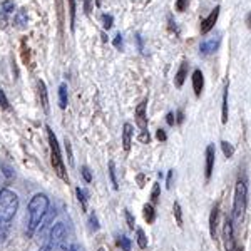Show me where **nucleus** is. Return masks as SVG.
<instances>
[{"instance_id": "obj_12", "label": "nucleus", "mask_w": 251, "mask_h": 251, "mask_svg": "<svg viewBox=\"0 0 251 251\" xmlns=\"http://www.w3.org/2000/svg\"><path fill=\"white\" fill-rule=\"evenodd\" d=\"M218 218H220V204L214 206L211 209V214H209V233H211L213 240L216 238V231H218Z\"/></svg>"}, {"instance_id": "obj_1", "label": "nucleus", "mask_w": 251, "mask_h": 251, "mask_svg": "<svg viewBox=\"0 0 251 251\" xmlns=\"http://www.w3.org/2000/svg\"><path fill=\"white\" fill-rule=\"evenodd\" d=\"M19 211V196L10 189H0V241L7 236L10 221Z\"/></svg>"}, {"instance_id": "obj_36", "label": "nucleus", "mask_w": 251, "mask_h": 251, "mask_svg": "<svg viewBox=\"0 0 251 251\" xmlns=\"http://www.w3.org/2000/svg\"><path fill=\"white\" fill-rule=\"evenodd\" d=\"M186 7H188V0H177L176 2V9L179 12H184Z\"/></svg>"}, {"instance_id": "obj_28", "label": "nucleus", "mask_w": 251, "mask_h": 251, "mask_svg": "<svg viewBox=\"0 0 251 251\" xmlns=\"http://www.w3.org/2000/svg\"><path fill=\"white\" fill-rule=\"evenodd\" d=\"M159 193H161V186L154 183V186H152V191H151V204L157 203V200H159Z\"/></svg>"}, {"instance_id": "obj_5", "label": "nucleus", "mask_w": 251, "mask_h": 251, "mask_svg": "<svg viewBox=\"0 0 251 251\" xmlns=\"http://www.w3.org/2000/svg\"><path fill=\"white\" fill-rule=\"evenodd\" d=\"M71 246H67V229L64 223H57L50 228L49 240L40 251H69Z\"/></svg>"}, {"instance_id": "obj_29", "label": "nucleus", "mask_w": 251, "mask_h": 251, "mask_svg": "<svg viewBox=\"0 0 251 251\" xmlns=\"http://www.w3.org/2000/svg\"><path fill=\"white\" fill-rule=\"evenodd\" d=\"M89 225H91L92 231H97V229H99V220H97V214L96 213H92L91 216H89Z\"/></svg>"}, {"instance_id": "obj_31", "label": "nucleus", "mask_w": 251, "mask_h": 251, "mask_svg": "<svg viewBox=\"0 0 251 251\" xmlns=\"http://www.w3.org/2000/svg\"><path fill=\"white\" fill-rule=\"evenodd\" d=\"M80 173H82L84 181H86V183H91V181H92V173H91V169H89L87 166H82V169H80Z\"/></svg>"}, {"instance_id": "obj_40", "label": "nucleus", "mask_w": 251, "mask_h": 251, "mask_svg": "<svg viewBox=\"0 0 251 251\" xmlns=\"http://www.w3.org/2000/svg\"><path fill=\"white\" fill-rule=\"evenodd\" d=\"M166 123L169 126H174V114L173 112H168V116H166Z\"/></svg>"}, {"instance_id": "obj_6", "label": "nucleus", "mask_w": 251, "mask_h": 251, "mask_svg": "<svg viewBox=\"0 0 251 251\" xmlns=\"http://www.w3.org/2000/svg\"><path fill=\"white\" fill-rule=\"evenodd\" d=\"M223 241H225L226 251H238L236 238H234V226L231 218H226L223 226Z\"/></svg>"}, {"instance_id": "obj_26", "label": "nucleus", "mask_w": 251, "mask_h": 251, "mask_svg": "<svg viewBox=\"0 0 251 251\" xmlns=\"http://www.w3.org/2000/svg\"><path fill=\"white\" fill-rule=\"evenodd\" d=\"M69 14H71V30H74V22H75V0H69Z\"/></svg>"}, {"instance_id": "obj_3", "label": "nucleus", "mask_w": 251, "mask_h": 251, "mask_svg": "<svg viewBox=\"0 0 251 251\" xmlns=\"http://www.w3.org/2000/svg\"><path fill=\"white\" fill-rule=\"evenodd\" d=\"M47 137H49V144H50V164L54 168L55 174L60 177L62 181H69V176H67V171H66V164H64V157H62V152H60V148H59V143H57V137H55L54 131L47 126Z\"/></svg>"}, {"instance_id": "obj_21", "label": "nucleus", "mask_w": 251, "mask_h": 251, "mask_svg": "<svg viewBox=\"0 0 251 251\" xmlns=\"http://www.w3.org/2000/svg\"><path fill=\"white\" fill-rule=\"evenodd\" d=\"M59 106H60V109L67 107V86L66 84H60V87H59Z\"/></svg>"}, {"instance_id": "obj_14", "label": "nucleus", "mask_w": 251, "mask_h": 251, "mask_svg": "<svg viewBox=\"0 0 251 251\" xmlns=\"http://www.w3.org/2000/svg\"><path fill=\"white\" fill-rule=\"evenodd\" d=\"M39 97H40V104H42V109L46 112H49V94H47V87L44 80H39Z\"/></svg>"}, {"instance_id": "obj_44", "label": "nucleus", "mask_w": 251, "mask_h": 251, "mask_svg": "<svg viewBox=\"0 0 251 251\" xmlns=\"http://www.w3.org/2000/svg\"><path fill=\"white\" fill-rule=\"evenodd\" d=\"M97 251H107V250H106V248H104V246H100V248H99V250H97Z\"/></svg>"}, {"instance_id": "obj_25", "label": "nucleus", "mask_w": 251, "mask_h": 251, "mask_svg": "<svg viewBox=\"0 0 251 251\" xmlns=\"http://www.w3.org/2000/svg\"><path fill=\"white\" fill-rule=\"evenodd\" d=\"M221 149H223V154L228 157V159H229V157H233V154H234V148L228 143V141H221Z\"/></svg>"}, {"instance_id": "obj_43", "label": "nucleus", "mask_w": 251, "mask_h": 251, "mask_svg": "<svg viewBox=\"0 0 251 251\" xmlns=\"http://www.w3.org/2000/svg\"><path fill=\"white\" fill-rule=\"evenodd\" d=\"M69 251H77V250H75V246H71V248H69Z\"/></svg>"}, {"instance_id": "obj_18", "label": "nucleus", "mask_w": 251, "mask_h": 251, "mask_svg": "<svg viewBox=\"0 0 251 251\" xmlns=\"http://www.w3.org/2000/svg\"><path fill=\"white\" fill-rule=\"evenodd\" d=\"M143 214H144V220L148 221V225H151V223H154L156 220V209H154V204H146L143 208Z\"/></svg>"}, {"instance_id": "obj_19", "label": "nucleus", "mask_w": 251, "mask_h": 251, "mask_svg": "<svg viewBox=\"0 0 251 251\" xmlns=\"http://www.w3.org/2000/svg\"><path fill=\"white\" fill-rule=\"evenodd\" d=\"M75 193H77V200L80 206H82V211H87V203H89V191L84 188H77L75 189Z\"/></svg>"}, {"instance_id": "obj_30", "label": "nucleus", "mask_w": 251, "mask_h": 251, "mask_svg": "<svg viewBox=\"0 0 251 251\" xmlns=\"http://www.w3.org/2000/svg\"><path fill=\"white\" fill-rule=\"evenodd\" d=\"M124 216H126V221H127L129 229H134L136 220H134V216H132V214H131V211H127V209H126V211H124Z\"/></svg>"}, {"instance_id": "obj_8", "label": "nucleus", "mask_w": 251, "mask_h": 251, "mask_svg": "<svg viewBox=\"0 0 251 251\" xmlns=\"http://www.w3.org/2000/svg\"><path fill=\"white\" fill-rule=\"evenodd\" d=\"M146 107H148V99H144L143 102L136 107V124L141 131H148V116H146Z\"/></svg>"}, {"instance_id": "obj_16", "label": "nucleus", "mask_w": 251, "mask_h": 251, "mask_svg": "<svg viewBox=\"0 0 251 251\" xmlns=\"http://www.w3.org/2000/svg\"><path fill=\"white\" fill-rule=\"evenodd\" d=\"M188 62H183L179 67V71H177L176 74V79H174V82H176V87H183L184 80H186V75H188Z\"/></svg>"}, {"instance_id": "obj_45", "label": "nucleus", "mask_w": 251, "mask_h": 251, "mask_svg": "<svg viewBox=\"0 0 251 251\" xmlns=\"http://www.w3.org/2000/svg\"><path fill=\"white\" fill-rule=\"evenodd\" d=\"M99 3H100V0H96V5L99 7Z\"/></svg>"}, {"instance_id": "obj_13", "label": "nucleus", "mask_w": 251, "mask_h": 251, "mask_svg": "<svg viewBox=\"0 0 251 251\" xmlns=\"http://www.w3.org/2000/svg\"><path fill=\"white\" fill-rule=\"evenodd\" d=\"M132 134H134V131H132V126L129 123H126L123 126V148H124V151H129V149H131Z\"/></svg>"}, {"instance_id": "obj_33", "label": "nucleus", "mask_w": 251, "mask_h": 251, "mask_svg": "<svg viewBox=\"0 0 251 251\" xmlns=\"http://www.w3.org/2000/svg\"><path fill=\"white\" fill-rule=\"evenodd\" d=\"M64 144H66V151H67V159L69 163H74V157H72V149H71V143H69V139L66 137V141H64Z\"/></svg>"}, {"instance_id": "obj_42", "label": "nucleus", "mask_w": 251, "mask_h": 251, "mask_svg": "<svg viewBox=\"0 0 251 251\" xmlns=\"http://www.w3.org/2000/svg\"><path fill=\"white\" fill-rule=\"evenodd\" d=\"M248 25H250V27H251V14H250V15H248Z\"/></svg>"}, {"instance_id": "obj_22", "label": "nucleus", "mask_w": 251, "mask_h": 251, "mask_svg": "<svg viewBox=\"0 0 251 251\" xmlns=\"http://www.w3.org/2000/svg\"><path fill=\"white\" fill-rule=\"evenodd\" d=\"M15 10V3L10 2V0H7V2L2 3V15H3V25H5V15L12 14V12Z\"/></svg>"}, {"instance_id": "obj_11", "label": "nucleus", "mask_w": 251, "mask_h": 251, "mask_svg": "<svg viewBox=\"0 0 251 251\" xmlns=\"http://www.w3.org/2000/svg\"><path fill=\"white\" fill-rule=\"evenodd\" d=\"M203 87H204V75L200 69H196V71L193 72V89H194V94L198 97L203 92Z\"/></svg>"}, {"instance_id": "obj_38", "label": "nucleus", "mask_w": 251, "mask_h": 251, "mask_svg": "<svg viewBox=\"0 0 251 251\" xmlns=\"http://www.w3.org/2000/svg\"><path fill=\"white\" fill-rule=\"evenodd\" d=\"M156 137H157V139H159V141H166V139H168V136H166L164 129H157Z\"/></svg>"}, {"instance_id": "obj_20", "label": "nucleus", "mask_w": 251, "mask_h": 251, "mask_svg": "<svg viewBox=\"0 0 251 251\" xmlns=\"http://www.w3.org/2000/svg\"><path fill=\"white\" fill-rule=\"evenodd\" d=\"M136 241H137V246H139L141 250L148 248V236H146V233L141 228L136 229Z\"/></svg>"}, {"instance_id": "obj_32", "label": "nucleus", "mask_w": 251, "mask_h": 251, "mask_svg": "<svg viewBox=\"0 0 251 251\" xmlns=\"http://www.w3.org/2000/svg\"><path fill=\"white\" fill-rule=\"evenodd\" d=\"M102 22H104V29H111L112 27V15H107V14H104L102 15Z\"/></svg>"}, {"instance_id": "obj_34", "label": "nucleus", "mask_w": 251, "mask_h": 251, "mask_svg": "<svg viewBox=\"0 0 251 251\" xmlns=\"http://www.w3.org/2000/svg\"><path fill=\"white\" fill-rule=\"evenodd\" d=\"M0 106H2L3 109H9V100H7V96L2 89H0Z\"/></svg>"}, {"instance_id": "obj_7", "label": "nucleus", "mask_w": 251, "mask_h": 251, "mask_svg": "<svg viewBox=\"0 0 251 251\" xmlns=\"http://www.w3.org/2000/svg\"><path fill=\"white\" fill-rule=\"evenodd\" d=\"M220 44H221V35H220V34L213 35V37H208V39H204L203 42H201L200 52H201L203 55H209V54H213V52H216V50H218Z\"/></svg>"}, {"instance_id": "obj_37", "label": "nucleus", "mask_w": 251, "mask_h": 251, "mask_svg": "<svg viewBox=\"0 0 251 251\" xmlns=\"http://www.w3.org/2000/svg\"><path fill=\"white\" fill-rule=\"evenodd\" d=\"M173 179H174V171L171 169V171L168 173V179H166V186H168V189L173 188Z\"/></svg>"}, {"instance_id": "obj_10", "label": "nucleus", "mask_w": 251, "mask_h": 251, "mask_svg": "<svg viewBox=\"0 0 251 251\" xmlns=\"http://www.w3.org/2000/svg\"><path fill=\"white\" fill-rule=\"evenodd\" d=\"M220 10H221L220 7H214V10L211 12V14H209L208 17H206L203 22H201V32H203V34H208V32L214 27V24H216L218 17H220Z\"/></svg>"}, {"instance_id": "obj_9", "label": "nucleus", "mask_w": 251, "mask_h": 251, "mask_svg": "<svg viewBox=\"0 0 251 251\" xmlns=\"http://www.w3.org/2000/svg\"><path fill=\"white\" fill-rule=\"evenodd\" d=\"M214 157H216V151H214V146L209 144L206 148V164H204V176L206 181L211 179V174H213V168H214Z\"/></svg>"}, {"instance_id": "obj_15", "label": "nucleus", "mask_w": 251, "mask_h": 251, "mask_svg": "<svg viewBox=\"0 0 251 251\" xmlns=\"http://www.w3.org/2000/svg\"><path fill=\"white\" fill-rule=\"evenodd\" d=\"M14 22H15V27L20 30H24L27 27V10L25 9H20L17 10V14H15L14 17Z\"/></svg>"}, {"instance_id": "obj_27", "label": "nucleus", "mask_w": 251, "mask_h": 251, "mask_svg": "<svg viewBox=\"0 0 251 251\" xmlns=\"http://www.w3.org/2000/svg\"><path fill=\"white\" fill-rule=\"evenodd\" d=\"M117 245L121 246V250L123 251H131V240H129V238L121 236L119 241H117Z\"/></svg>"}, {"instance_id": "obj_39", "label": "nucleus", "mask_w": 251, "mask_h": 251, "mask_svg": "<svg viewBox=\"0 0 251 251\" xmlns=\"http://www.w3.org/2000/svg\"><path fill=\"white\" fill-rule=\"evenodd\" d=\"M114 46L119 49V47H123V35L121 34H117L116 35V39H114Z\"/></svg>"}, {"instance_id": "obj_17", "label": "nucleus", "mask_w": 251, "mask_h": 251, "mask_svg": "<svg viewBox=\"0 0 251 251\" xmlns=\"http://www.w3.org/2000/svg\"><path fill=\"white\" fill-rule=\"evenodd\" d=\"M221 121H223V124H226V123H228V82H226V86H225V92H223Z\"/></svg>"}, {"instance_id": "obj_35", "label": "nucleus", "mask_w": 251, "mask_h": 251, "mask_svg": "<svg viewBox=\"0 0 251 251\" xmlns=\"http://www.w3.org/2000/svg\"><path fill=\"white\" fill-rule=\"evenodd\" d=\"M139 141H141L143 144H149V141H151V136H149V132H148V131H141Z\"/></svg>"}, {"instance_id": "obj_41", "label": "nucleus", "mask_w": 251, "mask_h": 251, "mask_svg": "<svg viewBox=\"0 0 251 251\" xmlns=\"http://www.w3.org/2000/svg\"><path fill=\"white\" fill-rule=\"evenodd\" d=\"M184 121V114H183V111H177V123H183Z\"/></svg>"}, {"instance_id": "obj_4", "label": "nucleus", "mask_w": 251, "mask_h": 251, "mask_svg": "<svg viewBox=\"0 0 251 251\" xmlns=\"http://www.w3.org/2000/svg\"><path fill=\"white\" fill-rule=\"evenodd\" d=\"M248 204V183L245 177H238L234 186V201H233V221H241L243 214Z\"/></svg>"}, {"instance_id": "obj_23", "label": "nucleus", "mask_w": 251, "mask_h": 251, "mask_svg": "<svg viewBox=\"0 0 251 251\" xmlns=\"http://www.w3.org/2000/svg\"><path fill=\"white\" fill-rule=\"evenodd\" d=\"M173 213H174V218H176L177 226H183V209H181L179 203H174L173 204Z\"/></svg>"}, {"instance_id": "obj_24", "label": "nucleus", "mask_w": 251, "mask_h": 251, "mask_svg": "<svg viewBox=\"0 0 251 251\" xmlns=\"http://www.w3.org/2000/svg\"><path fill=\"white\" fill-rule=\"evenodd\" d=\"M109 177H111L112 188H114V189L119 188V184H117V177H116V164H114V161H109Z\"/></svg>"}, {"instance_id": "obj_2", "label": "nucleus", "mask_w": 251, "mask_h": 251, "mask_svg": "<svg viewBox=\"0 0 251 251\" xmlns=\"http://www.w3.org/2000/svg\"><path fill=\"white\" fill-rule=\"evenodd\" d=\"M49 198L44 193H37L32 196V200L29 201V225H27V236L32 238L35 234V231L39 229L40 223L44 221V218L47 216L49 211Z\"/></svg>"}]
</instances>
